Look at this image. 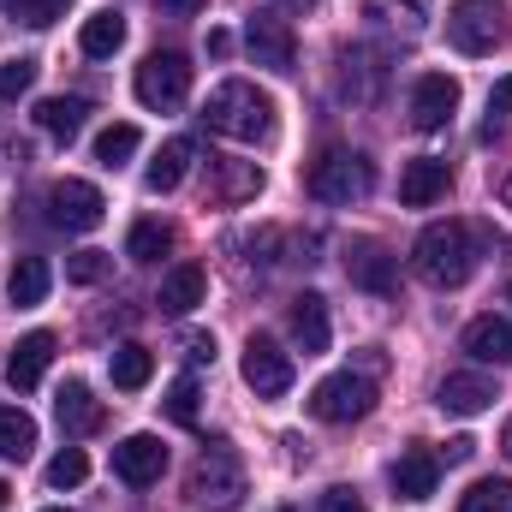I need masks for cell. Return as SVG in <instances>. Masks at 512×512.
<instances>
[{"instance_id": "6da1fadb", "label": "cell", "mask_w": 512, "mask_h": 512, "mask_svg": "<svg viewBox=\"0 0 512 512\" xmlns=\"http://www.w3.org/2000/svg\"><path fill=\"white\" fill-rule=\"evenodd\" d=\"M411 268H417L423 286H441V292L465 286L471 268H477V233H471L465 221H435V227H423L417 245H411Z\"/></svg>"}, {"instance_id": "7a4b0ae2", "label": "cell", "mask_w": 512, "mask_h": 512, "mask_svg": "<svg viewBox=\"0 0 512 512\" xmlns=\"http://www.w3.org/2000/svg\"><path fill=\"white\" fill-rule=\"evenodd\" d=\"M203 126L221 131V137H233V143H262L268 131H274V102L245 84V78H227V84H215V96L203 102Z\"/></svg>"}, {"instance_id": "3957f363", "label": "cell", "mask_w": 512, "mask_h": 512, "mask_svg": "<svg viewBox=\"0 0 512 512\" xmlns=\"http://www.w3.org/2000/svg\"><path fill=\"white\" fill-rule=\"evenodd\" d=\"M310 197L316 203H334V209H346V203H364L370 191H376V167H370V155H358V149H322L316 161H310Z\"/></svg>"}, {"instance_id": "277c9868", "label": "cell", "mask_w": 512, "mask_h": 512, "mask_svg": "<svg viewBox=\"0 0 512 512\" xmlns=\"http://www.w3.org/2000/svg\"><path fill=\"white\" fill-rule=\"evenodd\" d=\"M185 501L203 512H233L245 501V465H239V453L227 447V441H215L203 459H197V471H191V483H185Z\"/></svg>"}, {"instance_id": "5b68a950", "label": "cell", "mask_w": 512, "mask_h": 512, "mask_svg": "<svg viewBox=\"0 0 512 512\" xmlns=\"http://www.w3.org/2000/svg\"><path fill=\"white\" fill-rule=\"evenodd\" d=\"M376 411V382L364 370H334L310 387V417L316 423H358Z\"/></svg>"}, {"instance_id": "8992f818", "label": "cell", "mask_w": 512, "mask_h": 512, "mask_svg": "<svg viewBox=\"0 0 512 512\" xmlns=\"http://www.w3.org/2000/svg\"><path fill=\"white\" fill-rule=\"evenodd\" d=\"M137 102L149 108V114H173V108H185V96H191V60L185 54H173V48H155L143 66H137Z\"/></svg>"}, {"instance_id": "52a82bcc", "label": "cell", "mask_w": 512, "mask_h": 512, "mask_svg": "<svg viewBox=\"0 0 512 512\" xmlns=\"http://www.w3.org/2000/svg\"><path fill=\"white\" fill-rule=\"evenodd\" d=\"M102 215H108V197H102L90 179H60V185H48V227H60V233H90V227H102Z\"/></svg>"}, {"instance_id": "ba28073f", "label": "cell", "mask_w": 512, "mask_h": 512, "mask_svg": "<svg viewBox=\"0 0 512 512\" xmlns=\"http://www.w3.org/2000/svg\"><path fill=\"white\" fill-rule=\"evenodd\" d=\"M239 370H245V387H251L256 399H280L292 387V352L280 340H268V334H251Z\"/></svg>"}, {"instance_id": "9c48e42d", "label": "cell", "mask_w": 512, "mask_h": 512, "mask_svg": "<svg viewBox=\"0 0 512 512\" xmlns=\"http://www.w3.org/2000/svg\"><path fill=\"white\" fill-rule=\"evenodd\" d=\"M453 114H459V78L423 72V78L411 84V126L417 131H447Z\"/></svg>"}, {"instance_id": "30bf717a", "label": "cell", "mask_w": 512, "mask_h": 512, "mask_svg": "<svg viewBox=\"0 0 512 512\" xmlns=\"http://www.w3.org/2000/svg\"><path fill=\"white\" fill-rule=\"evenodd\" d=\"M447 42H453L459 54H495V42H501V12H495L489 0H459L453 18H447Z\"/></svg>"}, {"instance_id": "8fae6325", "label": "cell", "mask_w": 512, "mask_h": 512, "mask_svg": "<svg viewBox=\"0 0 512 512\" xmlns=\"http://www.w3.org/2000/svg\"><path fill=\"white\" fill-rule=\"evenodd\" d=\"M161 471H167V447H161V435H126V441L114 447V477H120L126 489H149V483H161Z\"/></svg>"}, {"instance_id": "7c38bea8", "label": "cell", "mask_w": 512, "mask_h": 512, "mask_svg": "<svg viewBox=\"0 0 512 512\" xmlns=\"http://www.w3.org/2000/svg\"><path fill=\"white\" fill-rule=\"evenodd\" d=\"M245 48H251L256 66H268V72H292L298 66V42H292V30L274 12H256L245 24Z\"/></svg>"}, {"instance_id": "4fadbf2b", "label": "cell", "mask_w": 512, "mask_h": 512, "mask_svg": "<svg viewBox=\"0 0 512 512\" xmlns=\"http://www.w3.org/2000/svg\"><path fill=\"white\" fill-rule=\"evenodd\" d=\"M393 274H399V256L387 251V245H376V239H352V245H346V280H352V286L387 298V292H393Z\"/></svg>"}, {"instance_id": "5bb4252c", "label": "cell", "mask_w": 512, "mask_h": 512, "mask_svg": "<svg viewBox=\"0 0 512 512\" xmlns=\"http://www.w3.org/2000/svg\"><path fill=\"white\" fill-rule=\"evenodd\" d=\"M447 185H453L447 161L417 155V161H405V173H399V203H405V209H429V203H441V197H447Z\"/></svg>"}, {"instance_id": "9a60e30c", "label": "cell", "mask_w": 512, "mask_h": 512, "mask_svg": "<svg viewBox=\"0 0 512 512\" xmlns=\"http://www.w3.org/2000/svg\"><path fill=\"white\" fill-rule=\"evenodd\" d=\"M328 340H334L328 298H322V292H304V298H292V346H298L304 358H322V352H328Z\"/></svg>"}, {"instance_id": "2e32d148", "label": "cell", "mask_w": 512, "mask_h": 512, "mask_svg": "<svg viewBox=\"0 0 512 512\" xmlns=\"http://www.w3.org/2000/svg\"><path fill=\"white\" fill-rule=\"evenodd\" d=\"M495 399H501V387L489 382V376H477V370L447 376V382L435 387V405H441L447 417H477V411H489Z\"/></svg>"}, {"instance_id": "e0dca14e", "label": "cell", "mask_w": 512, "mask_h": 512, "mask_svg": "<svg viewBox=\"0 0 512 512\" xmlns=\"http://www.w3.org/2000/svg\"><path fill=\"white\" fill-rule=\"evenodd\" d=\"M203 292H209V274H203L197 262H173V268L161 274L155 304H161V316H191V310L203 304Z\"/></svg>"}, {"instance_id": "ac0fdd59", "label": "cell", "mask_w": 512, "mask_h": 512, "mask_svg": "<svg viewBox=\"0 0 512 512\" xmlns=\"http://www.w3.org/2000/svg\"><path fill=\"white\" fill-rule=\"evenodd\" d=\"M435 483H441V459H435L429 447H405V453L393 459V495H399V501H429Z\"/></svg>"}, {"instance_id": "d6986e66", "label": "cell", "mask_w": 512, "mask_h": 512, "mask_svg": "<svg viewBox=\"0 0 512 512\" xmlns=\"http://www.w3.org/2000/svg\"><path fill=\"white\" fill-rule=\"evenodd\" d=\"M48 364H54V334L36 328V334H24V340L12 346V358H6V382L18 387V393H30V387L48 376Z\"/></svg>"}, {"instance_id": "ffe728a7", "label": "cell", "mask_w": 512, "mask_h": 512, "mask_svg": "<svg viewBox=\"0 0 512 512\" xmlns=\"http://www.w3.org/2000/svg\"><path fill=\"white\" fill-rule=\"evenodd\" d=\"M191 155H197V143H191V137H167V143H161V155L143 167V191H149V197L179 191V179L191 173Z\"/></svg>"}, {"instance_id": "44dd1931", "label": "cell", "mask_w": 512, "mask_h": 512, "mask_svg": "<svg viewBox=\"0 0 512 512\" xmlns=\"http://www.w3.org/2000/svg\"><path fill=\"white\" fill-rule=\"evenodd\" d=\"M459 346H465L477 364H495V370H501V364H512V322L507 316H477Z\"/></svg>"}, {"instance_id": "7402d4cb", "label": "cell", "mask_w": 512, "mask_h": 512, "mask_svg": "<svg viewBox=\"0 0 512 512\" xmlns=\"http://www.w3.org/2000/svg\"><path fill=\"white\" fill-rule=\"evenodd\" d=\"M54 417H60L66 435H96V429H102V399H96L84 382H66L60 399H54Z\"/></svg>"}, {"instance_id": "603a6c76", "label": "cell", "mask_w": 512, "mask_h": 512, "mask_svg": "<svg viewBox=\"0 0 512 512\" xmlns=\"http://www.w3.org/2000/svg\"><path fill=\"white\" fill-rule=\"evenodd\" d=\"M90 120V102L84 96H48V102H36V126L48 131L54 143H72L78 131Z\"/></svg>"}, {"instance_id": "cb8c5ba5", "label": "cell", "mask_w": 512, "mask_h": 512, "mask_svg": "<svg viewBox=\"0 0 512 512\" xmlns=\"http://www.w3.org/2000/svg\"><path fill=\"white\" fill-rule=\"evenodd\" d=\"M78 48H84L90 60H114V54L126 48V18H120L114 6L90 12V18H84V36H78Z\"/></svg>"}, {"instance_id": "d4e9b609", "label": "cell", "mask_w": 512, "mask_h": 512, "mask_svg": "<svg viewBox=\"0 0 512 512\" xmlns=\"http://www.w3.org/2000/svg\"><path fill=\"white\" fill-rule=\"evenodd\" d=\"M36 447V417L18 405H0V459H30Z\"/></svg>"}, {"instance_id": "484cf974", "label": "cell", "mask_w": 512, "mask_h": 512, "mask_svg": "<svg viewBox=\"0 0 512 512\" xmlns=\"http://www.w3.org/2000/svg\"><path fill=\"white\" fill-rule=\"evenodd\" d=\"M108 376H114V387H126V393L149 387V376H155V358H149V346H114V358H108Z\"/></svg>"}, {"instance_id": "4316f807", "label": "cell", "mask_w": 512, "mask_h": 512, "mask_svg": "<svg viewBox=\"0 0 512 512\" xmlns=\"http://www.w3.org/2000/svg\"><path fill=\"white\" fill-rule=\"evenodd\" d=\"M6 292H12V304H18V310H30V304H42V298H48V262H42V256H24V262L12 268V280H6Z\"/></svg>"}, {"instance_id": "83f0119b", "label": "cell", "mask_w": 512, "mask_h": 512, "mask_svg": "<svg viewBox=\"0 0 512 512\" xmlns=\"http://www.w3.org/2000/svg\"><path fill=\"white\" fill-rule=\"evenodd\" d=\"M364 18L393 24V30H423L429 24V0H364Z\"/></svg>"}, {"instance_id": "f1b7e54d", "label": "cell", "mask_w": 512, "mask_h": 512, "mask_svg": "<svg viewBox=\"0 0 512 512\" xmlns=\"http://www.w3.org/2000/svg\"><path fill=\"white\" fill-rule=\"evenodd\" d=\"M173 251V227L167 221H137L126 239V256L131 262H161V256Z\"/></svg>"}, {"instance_id": "f546056e", "label": "cell", "mask_w": 512, "mask_h": 512, "mask_svg": "<svg viewBox=\"0 0 512 512\" xmlns=\"http://www.w3.org/2000/svg\"><path fill=\"white\" fill-rule=\"evenodd\" d=\"M137 149H143V131L126 126V120H120V126H108L102 137H96V161H102V167H126Z\"/></svg>"}, {"instance_id": "4dcf8cb0", "label": "cell", "mask_w": 512, "mask_h": 512, "mask_svg": "<svg viewBox=\"0 0 512 512\" xmlns=\"http://www.w3.org/2000/svg\"><path fill=\"white\" fill-rule=\"evenodd\" d=\"M459 512H512V483L507 477H483L459 495Z\"/></svg>"}, {"instance_id": "1f68e13d", "label": "cell", "mask_w": 512, "mask_h": 512, "mask_svg": "<svg viewBox=\"0 0 512 512\" xmlns=\"http://www.w3.org/2000/svg\"><path fill=\"white\" fill-rule=\"evenodd\" d=\"M84 477H90V459H84L78 447H66V453L48 459V489H78Z\"/></svg>"}, {"instance_id": "d6a6232c", "label": "cell", "mask_w": 512, "mask_h": 512, "mask_svg": "<svg viewBox=\"0 0 512 512\" xmlns=\"http://www.w3.org/2000/svg\"><path fill=\"white\" fill-rule=\"evenodd\" d=\"M36 60L30 54H18V60H6L0 66V102H18V96H30V84H36Z\"/></svg>"}, {"instance_id": "836d02e7", "label": "cell", "mask_w": 512, "mask_h": 512, "mask_svg": "<svg viewBox=\"0 0 512 512\" xmlns=\"http://www.w3.org/2000/svg\"><path fill=\"white\" fill-rule=\"evenodd\" d=\"M161 405H167V417H173L179 429H197V382H191V376H179V382L167 387Z\"/></svg>"}, {"instance_id": "e575fe53", "label": "cell", "mask_w": 512, "mask_h": 512, "mask_svg": "<svg viewBox=\"0 0 512 512\" xmlns=\"http://www.w3.org/2000/svg\"><path fill=\"white\" fill-rule=\"evenodd\" d=\"M0 6H6V12H18L30 30H48L54 18H66V6H72V0H0Z\"/></svg>"}, {"instance_id": "d590c367", "label": "cell", "mask_w": 512, "mask_h": 512, "mask_svg": "<svg viewBox=\"0 0 512 512\" xmlns=\"http://www.w3.org/2000/svg\"><path fill=\"white\" fill-rule=\"evenodd\" d=\"M108 251H72L66 256V280H78V286H96V280H108Z\"/></svg>"}, {"instance_id": "8d00e7d4", "label": "cell", "mask_w": 512, "mask_h": 512, "mask_svg": "<svg viewBox=\"0 0 512 512\" xmlns=\"http://www.w3.org/2000/svg\"><path fill=\"white\" fill-rule=\"evenodd\" d=\"M316 512H370V507L358 501V489H328V495L316 501Z\"/></svg>"}, {"instance_id": "74e56055", "label": "cell", "mask_w": 512, "mask_h": 512, "mask_svg": "<svg viewBox=\"0 0 512 512\" xmlns=\"http://www.w3.org/2000/svg\"><path fill=\"white\" fill-rule=\"evenodd\" d=\"M507 114H512V78H501L489 90V131H495V120H507Z\"/></svg>"}, {"instance_id": "f35d334b", "label": "cell", "mask_w": 512, "mask_h": 512, "mask_svg": "<svg viewBox=\"0 0 512 512\" xmlns=\"http://www.w3.org/2000/svg\"><path fill=\"white\" fill-rule=\"evenodd\" d=\"M185 358H191V364H215V340H209V334H191V340H185Z\"/></svg>"}, {"instance_id": "ab89813d", "label": "cell", "mask_w": 512, "mask_h": 512, "mask_svg": "<svg viewBox=\"0 0 512 512\" xmlns=\"http://www.w3.org/2000/svg\"><path fill=\"white\" fill-rule=\"evenodd\" d=\"M471 453H477V441H471V435H453V441H447V453H441V459H447V465H465V459H471Z\"/></svg>"}, {"instance_id": "60d3db41", "label": "cell", "mask_w": 512, "mask_h": 512, "mask_svg": "<svg viewBox=\"0 0 512 512\" xmlns=\"http://www.w3.org/2000/svg\"><path fill=\"white\" fill-rule=\"evenodd\" d=\"M155 6H161L167 18H197V12H203L209 0H155Z\"/></svg>"}, {"instance_id": "b9f144b4", "label": "cell", "mask_w": 512, "mask_h": 512, "mask_svg": "<svg viewBox=\"0 0 512 512\" xmlns=\"http://www.w3.org/2000/svg\"><path fill=\"white\" fill-rule=\"evenodd\" d=\"M227 48H233V36H227V30H209V54H215V60H221V54H227Z\"/></svg>"}, {"instance_id": "7bdbcfd3", "label": "cell", "mask_w": 512, "mask_h": 512, "mask_svg": "<svg viewBox=\"0 0 512 512\" xmlns=\"http://www.w3.org/2000/svg\"><path fill=\"white\" fill-rule=\"evenodd\" d=\"M501 453L512 459V417H507V429H501Z\"/></svg>"}, {"instance_id": "ee69618b", "label": "cell", "mask_w": 512, "mask_h": 512, "mask_svg": "<svg viewBox=\"0 0 512 512\" xmlns=\"http://www.w3.org/2000/svg\"><path fill=\"white\" fill-rule=\"evenodd\" d=\"M501 203H507V209H512V173H507V179H501Z\"/></svg>"}, {"instance_id": "f6af8a7d", "label": "cell", "mask_w": 512, "mask_h": 512, "mask_svg": "<svg viewBox=\"0 0 512 512\" xmlns=\"http://www.w3.org/2000/svg\"><path fill=\"white\" fill-rule=\"evenodd\" d=\"M6 495H12V489H6V477H0V512H6Z\"/></svg>"}, {"instance_id": "bcb514c9", "label": "cell", "mask_w": 512, "mask_h": 512, "mask_svg": "<svg viewBox=\"0 0 512 512\" xmlns=\"http://www.w3.org/2000/svg\"><path fill=\"white\" fill-rule=\"evenodd\" d=\"M48 512H66V507H48Z\"/></svg>"}, {"instance_id": "7dc6e473", "label": "cell", "mask_w": 512, "mask_h": 512, "mask_svg": "<svg viewBox=\"0 0 512 512\" xmlns=\"http://www.w3.org/2000/svg\"><path fill=\"white\" fill-rule=\"evenodd\" d=\"M507 298H512V286H507Z\"/></svg>"}]
</instances>
